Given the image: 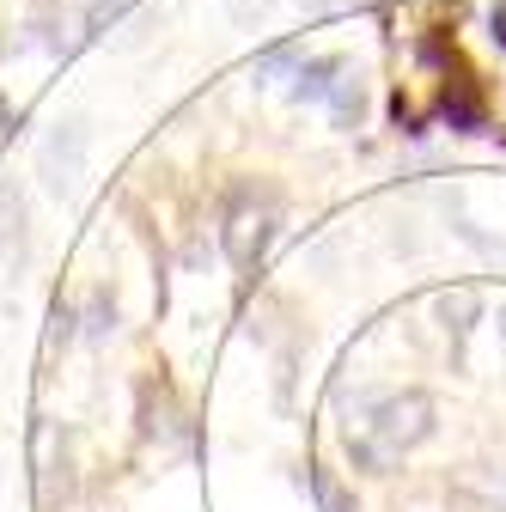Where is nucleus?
<instances>
[{
  "label": "nucleus",
  "mask_w": 506,
  "mask_h": 512,
  "mask_svg": "<svg viewBox=\"0 0 506 512\" xmlns=\"http://www.w3.org/2000/svg\"><path fill=\"white\" fill-rule=\"evenodd\" d=\"M342 74H348V61H336V55H324V61H305V68H299V80H293V98H299V104H305V98H330Z\"/></svg>",
  "instance_id": "20e7f679"
},
{
  "label": "nucleus",
  "mask_w": 506,
  "mask_h": 512,
  "mask_svg": "<svg viewBox=\"0 0 506 512\" xmlns=\"http://www.w3.org/2000/svg\"><path fill=\"white\" fill-rule=\"evenodd\" d=\"M439 110H446V122H452V128H464V135H476V128L488 122V110H482V92H476V80H470L464 68H458V80L446 86Z\"/></svg>",
  "instance_id": "7ed1b4c3"
},
{
  "label": "nucleus",
  "mask_w": 506,
  "mask_h": 512,
  "mask_svg": "<svg viewBox=\"0 0 506 512\" xmlns=\"http://www.w3.org/2000/svg\"><path fill=\"white\" fill-rule=\"evenodd\" d=\"M311 494H318V506L324 512H354V494L336 482V470H324V464H311Z\"/></svg>",
  "instance_id": "423d86ee"
},
{
  "label": "nucleus",
  "mask_w": 506,
  "mask_h": 512,
  "mask_svg": "<svg viewBox=\"0 0 506 512\" xmlns=\"http://www.w3.org/2000/svg\"><path fill=\"white\" fill-rule=\"evenodd\" d=\"M488 25H494V43L506 49V0H500V7H494V19H488Z\"/></svg>",
  "instance_id": "6e6552de"
},
{
  "label": "nucleus",
  "mask_w": 506,
  "mask_h": 512,
  "mask_svg": "<svg viewBox=\"0 0 506 512\" xmlns=\"http://www.w3.org/2000/svg\"><path fill=\"white\" fill-rule=\"evenodd\" d=\"M275 226H281V208L275 196H257V189H238V196L226 202V220H220V244L232 256V269H257L269 244H275Z\"/></svg>",
  "instance_id": "f03ea898"
},
{
  "label": "nucleus",
  "mask_w": 506,
  "mask_h": 512,
  "mask_svg": "<svg viewBox=\"0 0 506 512\" xmlns=\"http://www.w3.org/2000/svg\"><path fill=\"white\" fill-rule=\"evenodd\" d=\"M360 110H366V92H360V80H336V92H330V116H336V128H360Z\"/></svg>",
  "instance_id": "39448f33"
},
{
  "label": "nucleus",
  "mask_w": 506,
  "mask_h": 512,
  "mask_svg": "<svg viewBox=\"0 0 506 512\" xmlns=\"http://www.w3.org/2000/svg\"><path fill=\"white\" fill-rule=\"evenodd\" d=\"M476 305H482V299H476V287L439 293V317H446V330H458V336H464V330H470V317H476Z\"/></svg>",
  "instance_id": "0eeeda50"
},
{
  "label": "nucleus",
  "mask_w": 506,
  "mask_h": 512,
  "mask_svg": "<svg viewBox=\"0 0 506 512\" xmlns=\"http://www.w3.org/2000/svg\"><path fill=\"white\" fill-rule=\"evenodd\" d=\"M500 342H506V305H500Z\"/></svg>",
  "instance_id": "1a4fd4ad"
},
{
  "label": "nucleus",
  "mask_w": 506,
  "mask_h": 512,
  "mask_svg": "<svg viewBox=\"0 0 506 512\" xmlns=\"http://www.w3.org/2000/svg\"><path fill=\"white\" fill-rule=\"evenodd\" d=\"M427 433H433V397L427 391H391V397H378L366 409L360 433H348V452L366 470H385L403 452H415Z\"/></svg>",
  "instance_id": "f257e3e1"
}]
</instances>
